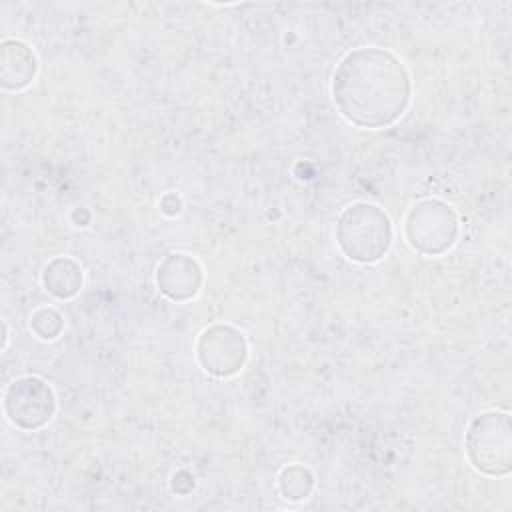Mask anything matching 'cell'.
Wrapping results in <instances>:
<instances>
[{
  "instance_id": "9",
  "label": "cell",
  "mask_w": 512,
  "mask_h": 512,
  "mask_svg": "<svg viewBox=\"0 0 512 512\" xmlns=\"http://www.w3.org/2000/svg\"><path fill=\"white\" fill-rule=\"evenodd\" d=\"M40 278L44 290L58 300L74 298L84 284L82 266L70 256H54L48 260Z\"/></svg>"
},
{
  "instance_id": "3",
  "label": "cell",
  "mask_w": 512,
  "mask_h": 512,
  "mask_svg": "<svg viewBox=\"0 0 512 512\" xmlns=\"http://www.w3.org/2000/svg\"><path fill=\"white\" fill-rule=\"evenodd\" d=\"M466 458L484 476L500 478L512 470V428L506 410L474 416L464 434Z\"/></svg>"
},
{
  "instance_id": "6",
  "label": "cell",
  "mask_w": 512,
  "mask_h": 512,
  "mask_svg": "<svg viewBox=\"0 0 512 512\" xmlns=\"http://www.w3.org/2000/svg\"><path fill=\"white\" fill-rule=\"evenodd\" d=\"M248 340L232 324L216 322L204 328L196 340V360L200 368L216 378L236 376L248 360Z\"/></svg>"
},
{
  "instance_id": "4",
  "label": "cell",
  "mask_w": 512,
  "mask_h": 512,
  "mask_svg": "<svg viewBox=\"0 0 512 512\" xmlns=\"http://www.w3.org/2000/svg\"><path fill=\"white\" fill-rule=\"evenodd\" d=\"M460 234L456 210L440 198H422L404 218V236L410 248L422 256L448 252Z\"/></svg>"
},
{
  "instance_id": "11",
  "label": "cell",
  "mask_w": 512,
  "mask_h": 512,
  "mask_svg": "<svg viewBox=\"0 0 512 512\" xmlns=\"http://www.w3.org/2000/svg\"><path fill=\"white\" fill-rule=\"evenodd\" d=\"M30 330L40 340H56L64 330V316L52 306H42L32 312Z\"/></svg>"
},
{
  "instance_id": "7",
  "label": "cell",
  "mask_w": 512,
  "mask_h": 512,
  "mask_svg": "<svg viewBox=\"0 0 512 512\" xmlns=\"http://www.w3.org/2000/svg\"><path fill=\"white\" fill-rule=\"evenodd\" d=\"M204 284L202 264L186 252H170L156 266V286L172 302L196 298Z\"/></svg>"
},
{
  "instance_id": "10",
  "label": "cell",
  "mask_w": 512,
  "mask_h": 512,
  "mask_svg": "<svg viewBox=\"0 0 512 512\" xmlns=\"http://www.w3.org/2000/svg\"><path fill=\"white\" fill-rule=\"evenodd\" d=\"M278 490L286 500H292V502L308 498L314 490L312 470L298 462L284 466L278 474Z\"/></svg>"
},
{
  "instance_id": "8",
  "label": "cell",
  "mask_w": 512,
  "mask_h": 512,
  "mask_svg": "<svg viewBox=\"0 0 512 512\" xmlns=\"http://www.w3.org/2000/svg\"><path fill=\"white\" fill-rule=\"evenodd\" d=\"M38 74L36 52L22 40L6 38L0 46V86L10 92L24 90Z\"/></svg>"
},
{
  "instance_id": "2",
  "label": "cell",
  "mask_w": 512,
  "mask_h": 512,
  "mask_svg": "<svg viewBox=\"0 0 512 512\" xmlns=\"http://www.w3.org/2000/svg\"><path fill=\"white\" fill-rule=\"evenodd\" d=\"M334 234L340 252L358 264L380 262L394 242V226L388 212L372 202L346 206L336 220Z\"/></svg>"
},
{
  "instance_id": "1",
  "label": "cell",
  "mask_w": 512,
  "mask_h": 512,
  "mask_svg": "<svg viewBox=\"0 0 512 512\" xmlns=\"http://www.w3.org/2000/svg\"><path fill=\"white\" fill-rule=\"evenodd\" d=\"M332 100L338 114L368 130L392 126L404 116L412 98L406 64L380 46L346 52L332 74Z\"/></svg>"
},
{
  "instance_id": "5",
  "label": "cell",
  "mask_w": 512,
  "mask_h": 512,
  "mask_svg": "<svg viewBox=\"0 0 512 512\" xmlns=\"http://www.w3.org/2000/svg\"><path fill=\"white\" fill-rule=\"evenodd\" d=\"M2 408L12 426L38 430L54 418L58 404L54 388L44 378L20 376L6 386Z\"/></svg>"
}]
</instances>
